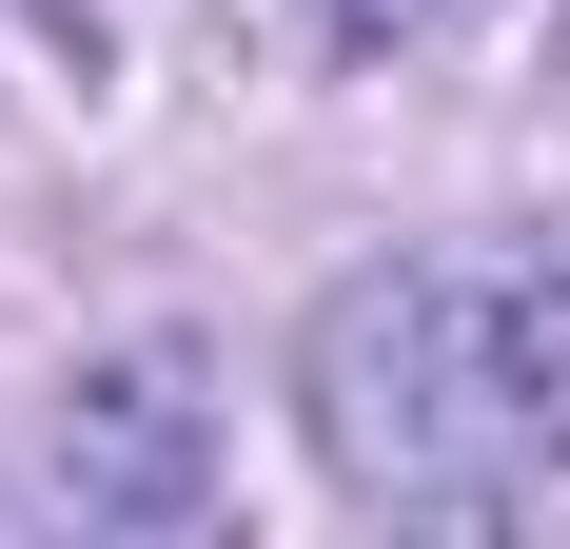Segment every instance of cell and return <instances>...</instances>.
Masks as SVG:
<instances>
[{
  "label": "cell",
  "mask_w": 570,
  "mask_h": 549,
  "mask_svg": "<svg viewBox=\"0 0 570 549\" xmlns=\"http://www.w3.org/2000/svg\"><path fill=\"white\" fill-rule=\"evenodd\" d=\"M295 432L354 510H512L570 471V274L551 256H374L295 333Z\"/></svg>",
  "instance_id": "cell-1"
},
{
  "label": "cell",
  "mask_w": 570,
  "mask_h": 549,
  "mask_svg": "<svg viewBox=\"0 0 570 549\" xmlns=\"http://www.w3.org/2000/svg\"><path fill=\"white\" fill-rule=\"evenodd\" d=\"M59 510L79 530H158V510H197V353H118V373L59 392V432H40Z\"/></svg>",
  "instance_id": "cell-2"
},
{
  "label": "cell",
  "mask_w": 570,
  "mask_h": 549,
  "mask_svg": "<svg viewBox=\"0 0 570 549\" xmlns=\"http://www.w3.org/2000/svg\"><path fill=\"white\" fill-rule=\"evenodd\" d=\"M433 20H453V0H315V40H335V59H394V40H433Z\"/></svg>",
  "instance_id": "cell-3"
}]
</instances>
